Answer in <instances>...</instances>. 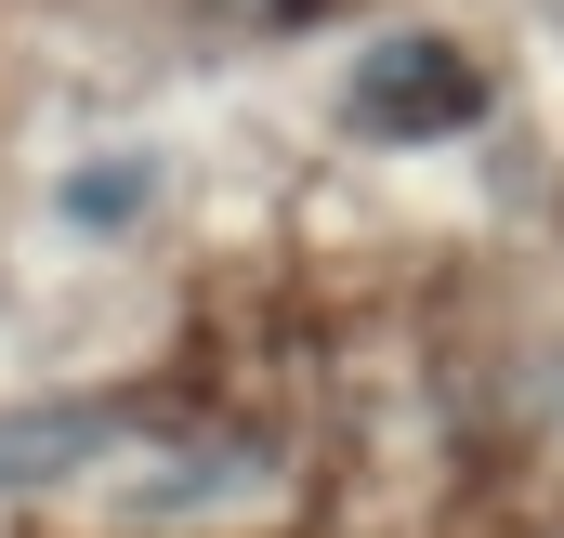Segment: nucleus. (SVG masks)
<instances>
[{
    "instance_id": "1",
    "label": "nucleus",
    "mask_w": 564,
    "mask_h": 538,
    "mask_svg": "<svg viewBox=\"0 0 564 538\" xmlns=\"http://www.w3.org/2000/svg\"><path fill=\"white\" fill-rule=\"evenodd\" d=\"M355 119H368V132H394V119H473V66H446L433 40H394L381 79L355 93Z\"/></svg>"
}]
</instances>
